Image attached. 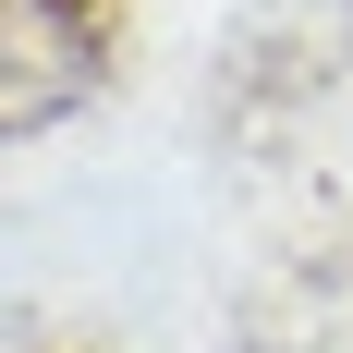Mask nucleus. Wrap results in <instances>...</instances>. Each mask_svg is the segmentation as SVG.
Instances as JSON below:
<instances>
[{
	"label": "nucleus",
	"instance_id": "nucleus-1",
	"mask_svg": "<svg viewBox=\"0 0 353 353\" xmlns=\"http://www.w3.org/2000/svg\"><path fill=\"white\" fill-rule=\"evenodd\" d=\"M98 98V25L85 0H0V134H37Z\"/></svg>",
	"mask_w": 353,
	"mask_h": 353
}]
</instances>
